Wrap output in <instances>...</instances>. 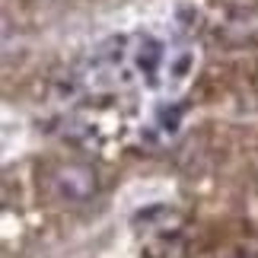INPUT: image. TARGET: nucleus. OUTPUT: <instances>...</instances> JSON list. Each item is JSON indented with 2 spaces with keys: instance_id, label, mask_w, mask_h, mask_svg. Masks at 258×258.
I'll return each mask as SVG.
<instances>
[{
  "instance_id": "nucleus-1",
  "label": "nucleus",
  "mask_w": 258,
  "mask_h": 258,
  "mask_svg": "<svg viewBox=\"0 0 258 258\" xmlns=\"http://www.w3.org/2000/svg\"><path fill=\"white\" fill-rule=\"evenodd\" d=\"M51 188L57 198H64V201H89V198L96 195V175L86 169V166H61V169L54 172L51 178Z\"/></svg>"
}]
</instances>
